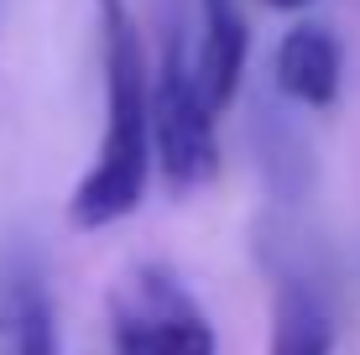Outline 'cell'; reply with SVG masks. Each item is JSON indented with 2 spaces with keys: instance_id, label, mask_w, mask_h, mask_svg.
<instances>
[{
  "instance_id": "8992f818",
  "label": "cell",
  "mask_w": 360,
  "mask_h": 355,
  "mask_svg": "<svg viewBox=\"0 0 360 355\" xmlns=\"http://www.w3.org/2000/svg\"><path fill=\"white\" fill-rule=\"evenodd\" d=\"M340 73H345L340 37L319 21H303L277 42V89L297 105L329 110L340 100Z\"/></svg>"
},
{
  "instance_id": "277c9868",
  "label": "cell",
  "mask_w": 360,
  "mask_h": 355,
  "mask_svg": "<svg viewBox=\"0 0 360 355\" xmlns=\"http://www.w3.org/2000/svg\"><path fill=\"white\" fill-rule=\"evenodd\" d=\"M0 355H58V309L32 251L0 256Z\"/></svg>"
},
{
  "instance_id": "5b68a950",
  "label": "cell",
  "mask_w": 360,
  "mask_h": 355,
  "mask_svg": "<svg viewBox=\"0 0 360 355\" xmlns=\"http://www.w3.org/2000/svg\"><path fill=\"white\" fill-rule=\"evenodd\" d=\"M204 6V27H198V53H193V79L198 94L209 100V110H230V100L240 94V73L245 53H251V27L235 11V0H198Z\"/></svg>"
},
{
  "instance_id": "3957f363",
  "label": "cell",
  "mask_w": 360,
  "mask_h": 355,
  "mask_svg": "<svg viewBox=\"0 0 360 355\" xmlns=\"http://www.w3.org/2000/svg\"><path fill=\"white\" fill-rule=\"evenodd\" d=\"M152 162L162 167V178L178 193L219 173L214 110L198 94L193 58L183 53V37H167L162 63L152 73Z\"/></svg>"
},
{
  "instance_id": "ba28073f",
  "label": "cell",
  "mask_w": 360,
  "mask_h": 355,
  "mask_svg": "<svg viewBox=\"0 0 360 355\" xmlns=\"http://www.w3.org/2000/svg\"><path fill=\"white\" fill-rule=\"evenodd\" d=\"M266 6H271V11H303L308 0H266Z\"/></svg>"
},
{
  "instance_id": "6da1fadb",
  "label": "cell",
  "mask_w": 360,
  "mask_h": 355,
  "mask_svg": "<svg viewBox=\"0 0 360 355\" xmlns=\"http://www.w3.org/2000/svg\"><path fill=\"white\" fill-rule=\"evenodd\" d=\"M99 42H105V136L99 157L68 199L79 230H105L136 214L152 178V73L126 0H99Z\"/></svg>"
},
{
  "instance_id": "7a4b0ae2",
  "label": "cell",
  "mask_w": 360,
  "mask_h": 355,
  "mask_svg": "<svg viewBox=\"0 0 360 355\" xmlns=\"http://www.w3.org/2000/svg\"><path fill=\"white\" fill-rule=\"evenodd\" d=\"M115 355H214V324L167 266H136L110 292Z\"/></svg>"
},
{
  "instance_id": "52a82bcc",
  "label": "cell",
  "mask_w": 360,
  "mask_h": 355,
  "mask_svg": "<svg viewBox=\"0 0 360 355\" xmlns=\"http://www.w3.org/2000/svg\"><path fill=\"white\" fill-rule=\"evenodd\" d=\"M271 355H334V314L314 277L282 272L271 292Z\"/></svg>"
}]
</instances>
